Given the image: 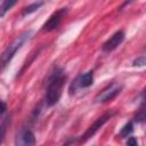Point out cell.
I'll return each instance as SVG.
<instances>
[{"label": "cell", "instance_id": "7a4b0ae2", "mask_svg": "<svg viewBox=\"0 0 146 146\" xmlns=\"http://www.w3.org/2000/svg\"><path fill=\"white\" fill-rule=\"evenodd\" d=\"M31 33H32L31 30L23 32L19 36H17V38L3 50V52H2L1 56H0V71H3V70L8 66V64H9V63L11 62V59L14 58L15 54H16V52L22 48V46L30 39Z\"/></svg>", "mask_w": 146, "mask_h": 146}, {"label": "cell", "instance_id": "5b68a950", "mask_svg": "<svg viewBox=\"0 0 146 146\" xmlns=\"http://www.w3.org/2000/svg\"><path fill=\"white\" fill-rule=\"evenodd\" d=\"M67 13V8H60L57 11H55L54 14L50 15V17L47 19V22L42 25V31L44 32H51L58 29V26L60 25L63 18L65 17Z\"/></svg>", "mask_w": 146, "mask_h": 146}, {"label": "cell", "instance_id": "2e32d148", "mask_svg": "<svg viewBox=\"0 0 146 146\" xmlns=\"http://www.w3.org/2000/svg\"><path fill=\"white\" fill-rule=\"evenodd\" d=\"M127 145H131V146H137L138 145V141L135 137H129L128 140H127Z\"/></svg>", "mask_w": 146, "mask_h": 146}, {"label": "cell", "instance_id": "7c38bea8", "mask_svg": "<svg viewBox=\"0 0 146 146\" xmlns=\"http://www.w3.org/2000/svg\"><path fill=\"white\" fill-rule=\"evenodd\" d=\"M135 120H136L137 122H139V123H141V122H144V121H145V110H144V102L141 103V105H140V107H139V111H138V113H137V115H136Z\"/></svg>", "mask_w": 146, "mask_h": 146}, {"label": "cell", "instance_id": "9a60e30c", "mask_svg": "<svg viewBox=\"0 0 146 146\" xmlns=\"http://www.w3.org/2000/svg\"><path fill=\"white\" fill-rule=\"evenodd\" d=\"M6 110H7V104H6L5 102L0 100V117H1V116L5 114Z\"/></svg>", "mask_w": 146, "mask_h": 146}, {"label": "cell", "instance_id": "30bf717a", "mask_svg": "<svg viewBox=\"0 0 146 146\" xmlns=\"http://www.w3.org/2000/svg\"><path fill=\"white\" fill-rule=\"evenodd\" d=\"M18 0H2L0 5V17H3L17 2Z\"/></svg>", "mask_w": 146, "mask_h": 146}, {"label": "cell", "instance_id": "8fae6325", "mask_svg": "<svg viewBox=\"0 0 146 146\" xmlns=\"http://www.w3.org/2000/svg\"><path fill=\"white\" fill-rule=\"evenodd\" d=\"M132 131H133V123H132V121H129V122H127V123L123 125V128L121 129V131H120V137H121V138H127V137H129V136L132 133Z\"/></svg>", "mask_w": 146, "mask_h": 146}, {"label": "cell", "instance_id": "8992f818", "mask_svg": "<svg viewBox=\"0 0 146 146\" xmlns=\"http://www.w3.org/2000/svg\"><path fill=\"white\" fill-rule=\"evenodd\" d=\"M124 36H125L124 31H122V30L116 31L114 34H112V35L103 43L102 50H103L104 52H111V51H113L114 49H116V48L123 42Z\"/></svg>", "mask_w": 146, "mask_h": 146}, {"label": "cell", "instance_id": "9c48e42d", "mask_svg": "<svg viewBox=\"0 0 146 146\" xmlns=\"http://www.w3.org/2000/svg\"><path fill=\"white\" fill-rule=\"evenodd\" d=\"M43 5H44L43 1H36V2H33V3H31V5L26 6V7H24V8L22 9V16H26V15H30V14L36 11V10H38L40 7H42Z\"/></svg>", "mask_w": 146, "mask_h": 146}, {"label": "cell", "instance_id": "ba28073f", "mask_svg": "<svg viewBox=\"0 0 146 146\" xmlns=\"http://www.w3.org/2000/svg\"><path fill=\"white\" fill-rule=\"evenodd\" d=\"M92 83H94V71L92 70L79 75V78L75 80V84L78 88H88L92 86Z\"/></svg>", "mask_w": 146, "mask_h": 146}, {"label": "cell", "instance_id": "4fadbf2b", "mask_svg": "<svg viewBox=\"0 0 146 146\" xmlns=\"http://www.w3.org/2000/svg\"><path fill=\"white\" fill-rule=\"evenodd\" d=\"M8 119L7 117L1 124H0V145L2 144L3 139H5V136H6V131H7V123H8Z\"/></svg>", "mask_w": 146, "mask_h": 146}, {"label": "cell", "instance_id": "e0dca14e", "mask_svg": "<svg viewBox=\"0 0 146 146\" xmlns=\"http://www.w3.org/2000/svg\"><path fill=\"white\" fill-rule=\"evenodd\" d=\"M130 2H132V0H127V1H125V2H124V3L122 5V6H121V9H122V8L124 7V6H127V5H129ZM121 9H120V10H121Z\"/></svg>", "mask_w": 146, "mask_h": 146}, {"label": "cell", "instance_id": "6da1fadb", "mask_svg": "<svg viewBox=\"0 0 146 146\" xmlns=\"http://www.w3.org/2000/svg\"><path fill=\"white\" fill-rule=\"evenodd\" d=\"M66 74L63 68H55L54 72L48 78L47 89H46V104L47 106H54L58 103L62 96L63 87L66 82Z\"/></svg>", "mask_w": 146, "mask_h": 146}, {"label": "cell", "instance_id": "52a82bcc", "mask_svg": "<svg viewBox=\"0 0 146 146\" xmlns=\"http://www.w3.org/2000/svg\"><path fill=\"white\" fill-rule=\"evenodd\" d=\"M35 144V137L34 133L30 129H22L15 139V145H34Z\"/></svg>", "mask_w": 146, "mask_h": 146}, {"label": "cell", "instance_id": "3957f363", "mask_svg": "<svg viewBox=\"0 0 146 146\" xmlns=\"http://www.w3.org/2000/svg\"><path fill=\"white\" fill-rule=\"evenodd\" d=\"M114 115H115V111H110V112L104 113L102 116H99V117L87 129V131L81 136V138L79 139V141H80V143H84L86 140H88V139H90L91 137H94V136L97 133V131H99V130L102 129V127H103L107 121H110Z\"/></svg>", "mask_w": 146, "mask_h": 146}, {"label": "cell", "instance_id": "277c9868", "mask_svg": "<svg viewBox=\"0 0 146 146\" xmlns=\"http://www.w3.org/2000/svg\"><path fill=\"white\" fill-rule=\"evenodd\" d=\"M122 90V84H119L116 82H112L108 86H106L97 96L95 97V103H106L113 100Z\"/></svg>", "mask_w": 146, "mask_h": 146}, {"label": "cell", "instance_id": "5bb4252c", "mask_svg": "<svg viewBox=\"0 0 146 146\" xmlns=\"http://www.w3.org/2000/svg\"><path fill=\"white\" fill-rule=\"evenodd\" d=\"M145 64H146V58H145V56L137 57V58L132 62V65H133V66H144Z\"/></svg>", "mask_w": 146, "mask_h": 146}]
</instances>
